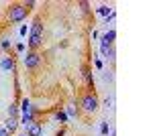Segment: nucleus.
Returning a JSON list of instances; mask_svg holds the SVG:
<instances>
[{"label": "nucleus", "instance_id": "412c9836", "mask_svg": "<svg viewBox=\"0 0 153 136\" xmlns=\"http://www.w3.org/2000/svg\"><path fill=\"white\" fill-rule=\"evenodd\" d=\"M23 6L31 12V8H35V0H27V2H23Z\"/></svg>", "mask_w": 153, "mask_h": 136}, {"label": "nucleus", "instance_id": "c85d7f7f", "mask_svg": "<svg viewBox=\"0 0 153 136\" xmlns=\"http://www.w3.org/2000/svg\"><path fill=\"white\" fill-rule=\"evenodd\" d=\"M21 136H29V134H21Z\"/></svg>", "mask_w": 153, "mask_h": 136}, {"label": "nucleus", "instance_id": "9d476101", "mask_svg": "<svg viewBox=\"0 0 153 136\" xmlns=\"http://www.w3.org/2000/svg\"><path fill=\"white\" fill-rule=\"evenodd\" d=\"M19 110H21V114L35 112V108H33V104H31V100H27V98H23V100H21V106H19Z\"/></svg>", "mask_w": 153, "mask_h": 136}, {"label": "nucleus", "instance_id": "1a4fd4ad", "mask_svg": "<svg viewBox=\"0 0 153 136\" xmlns=\"http://www.w3.org/2000/svg\"><path fill=\"white\" fill-rule=\"evenodd\" d=\"M82 77L86 81V85H94V77H92V69L88 67V65H84L82 67Z\"/></svg>", "mask_w": 153, "mask_h": 136}, {"label": "nucleus", "instance_id": "f3484780", "mask_svg": "<svg viewBox=\"0 0 153 136\" xmlns=\"http://www.w3.org/2000/svg\"><path fill=\"white\" fill-rule=\"evenodd\" d=\"M102 79H104L106 83H112V81H114V71H112V69L104 71V73H102Z\"/></svg>", "mask_w": 153, "mask_h": 136}, {"label": "nucleus", "instance_id": "4be33fe9", "mask_svg": "<svg viewBox=\"0 0 153 136\" xmlns=\"http://www.w3.org/2000/svg\"><path fill=\"white\" fill-rule=\"evenodd\" d=\"M114 18H117V12L112 10L110 14H108V16H106V24H108V23H114Z\"/></svg>", "mask_w": 153, "mask_h": 136}, {"label": "nucleus", "instance_id": "393cba45", "mask_svg": "<svg viewBox=\"0 0 153 136\" xmlns=\"http://www.w3.org/2000/svg\"><path fill=\"white\" fill-rule=\"evenodd\" d=\"M14 91L21 93V81H19V77H14Z\"/></svg>", "mask_w": 153, "mask_h": 136}, {"label": "nucleus", "instance_id": "20e7f679", "mask_svg": "<svg viewBox=\"0 0 153 136\" xmlns=\"http://www.w3.org/2000/svg\"><path fill=\"white\" fill-rule=\"evenodd\" d=\"M41 61H43V57H41V53H37V51H27L23 57V63L27 69H37L39 65H41Z\"/></svg>", "mask_w": 153, "mask_h": 136}, {"label": "nucleus", "instance_id": "dca6fc26", "mask_svg": "<svg viewBox=\"0 0 153 136\" xmlns=\"http://www.w3.org/2000/svg\"><path fill=\"white\" fill-rule=\"evenodd\" d=\"M112 10H114V8L108 6V4H100V6H98V14H102V16H108Z\"/></svg>", "mask_w": 153, "mask_h": 136}, {"label": "nucleus", "instance_id": "0eeeda50", "mask_svg": "<svg viewBox=\"0 0 153 136\" xmlns=\"http://www.w3.org/2000/svg\"><path fill=\"white\" fill-rule=\"evenodd\" d=\"M37 112H29V114H21V118H19V124L21 126H25V128H27V126L29 124H33V122H35L37 118Z\"/></svg>", "mask_w": 153, "mask_h": 136}, {"label": "nucleus", "instance_id": "cd10ccee", "mask_svg": "<svg viewBox=\"0 0 153 136\" xmlns=\"http://www.w3.org/2000/svg\"><path fill=\"white\" fill-rule=\"evenodd\" d=\"M0 136H10V134H8V132H6V130H4V128L0 126Z\"/></svg>", "mask_w": 153, "mask_h": 136}, {"label": "nucleus", "instance_id": "b1692460", "mask_svg": "<svg viewBox=\"0 0 153 136\" xmlns=\"http://www.w3.org/2000/svg\"><path fill=\"white\" fill-rule=\"evenodd\" d=\"M27 33H29V26L23 24V26H21V31H19V35H21V37H27Z\"/></svg>", "mask_w": 153, "mask_h": 136}, {"label": "nucleus", "instance_id": "f8f14e48", "mask_svg": "<svg viewBox=\"0 0 153 136\" xmlns=\"http://www.w3.org/2000/svg\"><path fill=\"white\" fill-rule=\"evenodd\" d=\"M6 112H8V118H16V120L21 118V110H19V104H14V102L8 106V110H6Z\"/></svg>", "mask_w": 153, "mask_h": 136}, {"label": "nucleus", "instance_id": "7ed1b4c3", "mask_svg": "<svg viewBox=\"0 0 153 136\" xmlns=\"http://www.w3.org/2000/svg\"><path fill=\"white\" fill-rule=\"evenodd\" d=\"M80 106H82L84 112L88 114H94L96 110H98V106H100V102H98V98H96V93H92V91H86L82 98H80Z\"/></svg>", "mask_w": 153, "mask_h": 136}, {"label": "nucleus", "instance_id": "423d86ee", "mask_svg": "<svg viewBox=\"0 0 153 136\" xmlns=\"http://www.w3.org/2000/svg\"><path fill=\"white\" fill-rule=\"evenodd\" d=\"M41 132H43V128H41V122H37V120L25 128V134L29 136H41Z\"/></svg>", "mask_w": 153, "mask_h": 136}, {"label": "nucleus", "instance_id": "5701e85b", "mask_svg": "<svg viewBox=\"0 0 153 136\" xmlns=\"http://www.w3.org/2000/svg\"><path fill=\"white\" fill-rule=\"evenodd\" d=\"M14 51H16V53H23L25 51V43H16V45H14Z\"/></svg>", "mask_w": 153, "mask_h": 136}, {"label": "nucleus", "instance_id": "9b49d317", "mask_svg": "<svg viewBox=\"0 0 153 136\" xmlns=\"http://www.w3.org/2000/svg\"><path fill=\"white\" fill-rule=\"evenodd\" d=\"M114 39H117V31H114V29H108V31L102 35V41H104V43H110V45H114Z\"/></svg>", "mask_w": 153, "mask_h": 136}, {"label": "nucleus", "instance_id": "f03ea898", "mask_svg": "<svg viewBox=\"0 0 153 136\" xmlns=\"http://www.w3.org/2000/svg\"><path fill=\"white\" fill-rule=\"evenodd\" d=\"M27 14H29V10L25 8L21 2H12L10 6H8V21L10 23H23L25 18H27Z\"/></svg>", "mask_w": 153, "mask_h": 136}, {"label": "nucleus", "instance_id": "a211bd4d", "mask_svg": "<svg viewBox=\"0 0 153 136\" xmlns=\"http://www.w3.org/2000/svg\"><path fill=\"white\" fill-rule=\"evenodd\" d=\"M104 108L106 110H112V108H114V96H108L104 100Z\"/></svg>", "mask_w": 153, "mask_h": 136}, {"label": "nucleus", "instance_id": "39448f33", "mask_svg": "<svg viewBox=\"0 0 153 136\" xmlns=\"http://www.w3.org/2000/svg\"><path fill=\"white\" fill-rule=\"evenodd\" d=\"M0 69H4V71H16V61H14V57L12 55H4L0 57Z\"/></svg>", "mask_w": 153, "mask_h": 136}, {"label": "nucleus", "instance_id": "6e6552de", "mask_svg": "<svg viewBox=\"0 0 153 136\" xmlns=\"http://www.w3.org/2000/svg\"><path fill=\"white\" fill-rule=\"evenodd\" d=\"M2 128H4V130H6L8 134H14V130L19 128V120H16V118H6Z\"/></svg>", "mask_w": 153, "mask_h": 136}, {"label": "nucleus", "instance_id": "6ab92c4d", "mask_svg": "<svg viewBox=\"0 0 153 136\" xmlns=\"http://www.w3.org/2000/svg\"><path fill=\"white\" fill-rule=\"evenodd\" d=\"M108 132H110V128H108V122H100V134L106 136Z\"/></svg>", "mask_w": 153, "mask_h": 136}, {"label": "nucleus", "instance_id": "aec40b11", "mask_svg": "<svg viewBox=\"0 0 153 136\" xmlns=\"http://www.w3.org/2000/svg\"><path fill=\"white\" fill-rule=\"evenodd\" d=\"M63 112H65V116H68V118H70V116H78V110H76V108H65V110H63Z\"/></svg>", "mask_w": 153, "mask_h": 136}, {"label": "nucleus", "instance_id": "a878e982", "mask_svg": "<svg viewBox=\"0 0 153 136\" xmlns=\"http://www.w3.org/2000/svg\"><path fill=\"white\" fill-rule=\"evenodd\" d=\"M80 8H82L84 12H88V10H90V4H88V2H84V0H82V2H80Z\"/></svg>", "mask_w": 153, "mask_h": 136}, {"label": "nucleus", "instance_id": "f257e3e1", "mask_svg": "<svg viewBox=\"0 0 153 136\" xmlns=\"http://www.w3.org/2000/svg\"><path fill=\"white\" fill-rule=\"evenodd\" d=\"M41 45H43V23H41V18H35L31 29H29L27 47H29V51H37Z\"/></svg>", "mask_w": 153, "mask_h": 136}, {"label": "nucleus", "instance_id": "ddd939ff", "mask_svg": "<svg viewBox=\"0 0 153 136\" xmlns=\"http://www.w3.org/2000/svg\"><path fill=\"white\" fill-rule=\"evenodd\" d=\"M53 120H55V122H59V124H65V122H68V116H65V112L59 108L57 112L53 114Z\"/></svg>", "mask_w": 153, "mask_h": 136}, {"label": "nucleus", "instance_id": "2eb2a0df", "mask_svg": "<svg viewBox=\"0 0 153 136\" xmlns=\"http://www.w3.org/2000/svg\"><path fill=\"white\" fill-rule=\"evenodd\" d=\"M110 49H114V45L100 41V53H102V57H104V59H106V55H108V51H110Z\"/></svg>", "mask_w": 153, "mask_h": 136}, {"label": "nucleus", "instance_id": "4468645a", "mask_svg": "<svg viewBox=\"0 0 153 136\" xmlns=\"http://www.w3.org/2000/svg\"><path fill=\"white\" fill-rule=\"evenodd\" d=\"M0 51H4V53H10V51H12L10 39H2V41H0Z\"/></svg>", "mask_w": 153, "mask_h": 136}, {"label": "nucleus", "instance_id": "bb28decb", "mask_svg": "<svg viewBox=\"0 0 153 136\" xmlns=\"http://www.w3.org/2000/svg\"><path fill=\"white\" fill-rule=\"evenodd\" d=\"M94 67H96V69H102V67H104V63H102L98 57H96V61H94Z\"/></svg>", "mask_w": 153, "mask_h": 136}]
</instances>
